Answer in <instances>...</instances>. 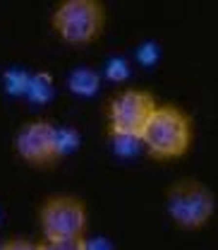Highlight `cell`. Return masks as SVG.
Instances as JSON below:
<instances>
[{
    "instance_id": "6da1fadb",
    "label": "cell",
    "mask_w": 218,
    "mask_h": 250,
    "mask_svg": "<svg viewBox=\"0 0 218 250\" xmlns=\"http://www.w3.org/2000/svg\"><path fill=\"white\" fill-rule=\"evenodd\" d=\"M139 142L154 161H178L194 145V123L180 106L163 104L146 123Z\"/></svg>"
},
{
    "instance_id": "7a4b0ae2",
    "label": "cell",
    "mask_w": 218,
    "mask_h": 250,
    "mask_svg": "<svg viewBox=\"0 0 218 250\" xmlns=\"http://www.w3.org/2000/svg\"><path fill=\"white\" fill-rule=\"evenodd\" d=\"M165 212L175 226L197 231L214 219L216 197L206 183L197 178H182L165 190Z\"/></svg>"
},
{
    "instance_id": "3957f363",
    "label": "cell",
    "mask_w": 218,
    "mask_h": 250,
    "mask_svg": "<svg viewBox=\"0 0 218 250\" xmlns=\"http://www.w3.org/2000/svg\"><path fill=\"white\" fill-rule=\"evenodd\" d=\"M106 17V5L98 0H65L53 10L51 24L65 43L89 46L103 34Z\"/></svg>"
},
{
    "instance_id": "277c9868",
    "label": "cell",
    "mask_w": 218,
    "mask_h": 250,
    "mask_svg": "<svg viewBox=\"0 0 218 250\" xmlns=\"http://www.w3.org/2000/svg\"><path fill=\"white\" fill-rule=\"evenodd\" d=\"M38 226L46 241L87 238L89 212L77 195H53L38 207Z\"/></svg>"
},
{
    "instance_id": "5b68a950",
    "label": "cell",
    "mask_w": 218,
    "mask_h": 250,
    "mask_svg": "<svg viewBox=\"0 0 218 250\" xmlns=\"http://www.w3.org/2000/svg\"><path fill=\"white\" fill-rule=\"evenodd\" d=\"M156 108H158V104L151 92L137 89V87L120 89L110 99V106H108V125H110L113 137L139 142L146 123L156 113Z\"/></svg>"
},
{
    "instance_id": "8992f818",
    "label": "cell",
    "mask_w": 218,
    "mask_h": 250,
    "mask_svg": "<svg viewBox=\"0 0 218 250\" xmlns=\"http://www.w3.org/2000/svg\"><path fill=\"white\" fill-rule=\"evenodd\" d=\"M15 154L29 166H51L58 164L65 152L60 145V132L55 125L38 118L24 123L15 135Z\"/></svg>"
},
{
    "instance_id": "52a82bcc",
    "label": "cell",
    "mask_w": 218,
    "mask_h": 250,
    "mask_svg": "<svg viewBox=\"0 0 218 250\" xmlns=\"http://www.w3.org/2000/svg\"><path fill=\"white\" fill-rule=\"evenodd\" d=\"M38 248L41 250H91L87 238H79V241H38Z\"/></svg>"
},
{
    "instance_id": "ba28073f",
    "label": "cell",
    "mask_w": 218,
    "mask_h": 250,
    "mask_svg": "<svg viewBox=\"0 0 218 250\" xmlns=\"http://www.w3.org/2000/svg\"><path fill=\"white\" fill-rule=\"evenodd\" d=\"M0 250H41L38 243H34L29 238H7L0 243Z\"/></svg>"
}]
</instances>
